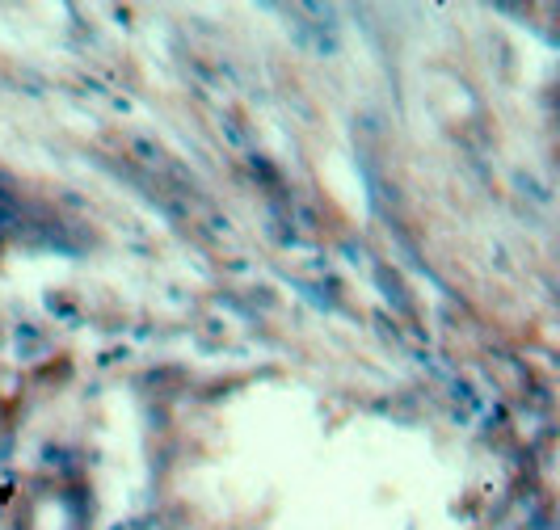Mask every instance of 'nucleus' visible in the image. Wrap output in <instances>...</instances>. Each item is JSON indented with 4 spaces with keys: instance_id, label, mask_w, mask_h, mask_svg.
Wrapping results in <instances>:
<instances>
[{
    "instance_id": "nucleus-1",
    "label": "nucleus",
    "mask_w": 560,
    "mask_h": 530,
    "mask_svg": "<svg viewBox=\"0 0 560 530\" xmlns=\"http://www.w3.org/2000/svg\"><path fill=\"white\" fill-rule=\"evenodd\" d=\"M17 223H22V207L13 202L9 190H0V240H5L9 232H17Z\"/></svg>"
}]
</instances>
